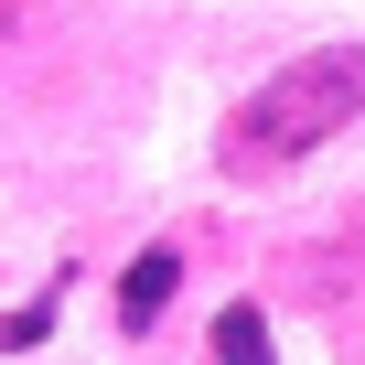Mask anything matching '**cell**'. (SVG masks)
Segmentation results:
<instances>
[{"label": "cell", "mask_w": 365, "mask_h": 365, "mask_svg": "<svg viewBox=\"0 0 365 365\" xmlns=\"http://www.w3.org/2000/svg\"><path fill=\"white\" fill-rule=\"evenodd\" d=\"M215 365H279V354H269V312H258V301H237V312L215 322Z\"/></svg>", "instance_id": "3957f363"}, {"label": "cell", "mask_w": 365, "mask_h": 365, "mask_svg": "<svg viewBox=\"0 0 365 365\" xmlns=\"http://www.w3.org/2000/svg\"><path fill=\"white\" fill-rule=\"evenodd\" d=\"M354 108H365V43H322V54L279 65V76L226 118V172H279V161L322 150Z\"/></svg>", "instance_id": "6da1fadb"}, {"label": "cell", "mask_w": 365, "mask_h": 365, "mask_svg": "<svg viewBox=\"0 0 365 365\" xmlns=\"http://www.w3.org/2000/svg\"><path fill=\"white\" fill-rule=\"evenodd\" d=\"M172 279H182V258H172V247H140V258H129V279H118V322H129V333H150V322H161V301H172Z\"/></svg>", "instance_id": "7a4b0ae2"}]
</instances>
